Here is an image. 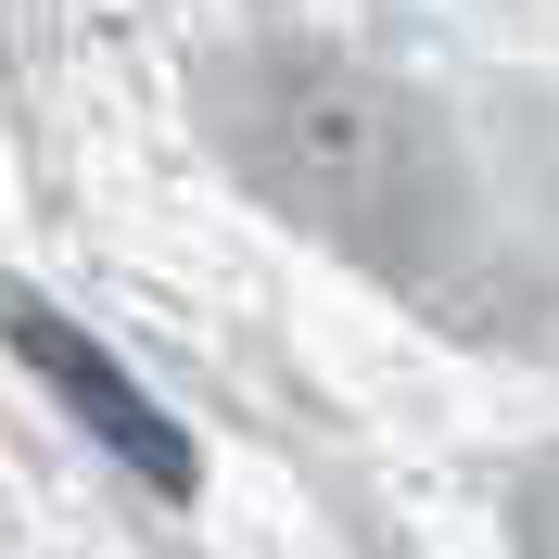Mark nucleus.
<instances>
[{
  "instance_id": "nucleus-1",
  "label": "nucleus",
  "mask_w": 559,
  "mask_h": 559,
  "mask_svg": "<svg viewBox=\"0 0 559 559\" xmlns=\"http://www.w3.org/2000/svg\"><path fill=\"white\" fill-rule=\"evenodd\" d=\"M242 140L254 166L293 191L306 216H331L344 242H432L445 229V153H432V115H407L394 90L344 64H254L242 76Z\"/></svg>"
},
{
  "instance_id": "nucleus-2",
  "label": "nucleus",
  "mask_w": 559,
  "mask_h": 559,
  "mask_svg": "<svg viewBox=\"0 0 559 559\" xmlns=\"http://www.w3.org/2000/svg\"><path fill=\"white\" fill-rule=\"evenodd\" d=\"M0 331H13V356H26V369H38L51 394H64V407L90 419V432H103V445L128 457V471H140L153 496H191V432H178V419L153 407V394H140V382L115 369L103 344H76V331H64L51 306H38V293H0Z\"/></svg>"
}]
</instances>
